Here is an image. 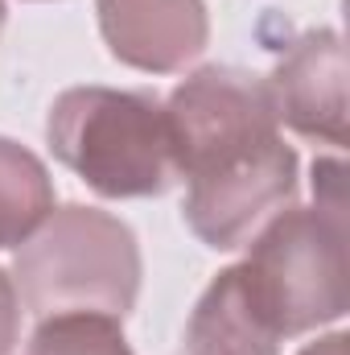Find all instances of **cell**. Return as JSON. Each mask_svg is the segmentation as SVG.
I'll list each match as a JSON object with an SVG mask.
<instances>
[{
    "label": "cell",
    "mask_w": 350,
    "mask_h": 355,
    "mask_svg": "<svg viewBox=\"0 0 350 355\" xmlns=\"http://www.w3.org/2000/svg\"><path fill=\"white\" fill-rule=\"evenodd\" d=\"M46 141L103 198H153L177 182L165 99L153 91L66 87L50 103Z\"/></svg>",
    "instance_id": "obj_1"
},
{
    "label": "cell",
    "mask_w": 350,
    "mask_h": 355,
    "mask_svg": "<svg viewBox=\"0 0 350 355\" xmlns=\"http://www.w3.org/2000/svg\"><path fill=\"white\" fill-rule=\"evenodd\" d=\"M140 240L136 232L99 207H58L50 219L17 244L12 285L21 302L46 318L62 310H95L124 318L140 293Z\"/></svg>",
    "instance_id": "obj_2"
},
{
    "label": "cell",
    "mask_w": 350,
    "mask_h": 355,
    "mask_svg": "<svg viewBox=\"0 0 350 355\" xmlns=\"http://www.w3.org/2000/svg\"><path fill=\"white\" fill-rule=\"evenodd\" d=\"M243 277L280 339L330 327L347 314V198L284 207L248 240Z\"/></svg>",
    "instance_id": "obj_3"
},
{
    "label": "cell",
    "mask_w": 350,
    "mask_h": 355,
    "mask_svg": "<svg viewBox=\"0 0 350 355\" xmlns=\"http://www.w3.org/2000/svg\"><path fill=\"white\" fill-rule=\"evenodd\" d=\"M297 166V149L280 132L210 149L177 174L185 178V227L214 252L243 248L276 211L293 207Z\"/></svg>",
    "instance_id": "obj_4"
},
{
    "label": "cell",
    "mask_w": 350,
    "mask_h": 355,
    "mask_svg": "<svg viewBox=\"0 0 350 355\" xmlns=\"http://www.w3.org/2000/svg\"><path fill=\"white\" fill-rule=\"evenodd\" d=\"M268 91L276 120L293 132L334 145H347V42L338 29H309L280 50L272 67Z\"/></svg>",
    "instance_id": "obj_5"
},
{
    "label": "cell",
    "mask_w": 350,
    "mask_h": 355,
    "mask_svg": "<svg viewBox=\"0 0 350 355\" xmlns=\"http://www.w3.org/2000/svg\"><path fill=\"white\" fill-rule=\"evenodd\" d=\"M95 17L111 58L145 75L185 71L210 42L206 0H95Z\"/></svg>",
    "instance_id": "obj_6"
},
{
    "label": "cell",
    "mask_w": 350,
    "mask_h": 355,
    "mask_svg": "<svg viewBox=\"0 0 350 355\" xmlns=\"http://www.w3.org/2000/svg\"><path fill=\"white\" fill-rule=\"evenodd\" d=\"M280 343L239 265L214 272L185 322V355H280Z\"/></svg>",
    "instance_id": "obj_7"
},
{
    "label": "cell",
    "mask_w": 350,
    "mask_h": 355,
    "mask_svg": "<svg viewBox=\"0 0 350 355\" xmlns=\"http://www.w3.org/2000/svg\"><path fill=\"white\" fill-rule=\"evenodd\" d=\"M54 211V178L46 162L17 145L12 137H0V248L25 244Z\"/></svg>",
    "instance_id": "obj_8"
},
{
    "label": "cell",
    "mask_w": 350,
    "mask_h": 355,
    "mask_svg": "<svg viewBox=\"0 0 350 355\" xmlns=\"http://www.w3.org/2000/svg\"><path fill=\"white\" fill-rule=\"evenodd\" d=\"M120 322L124 318L95 314V310L46 314L37 322L25 355H132Z\"/></svg>",
    "instance_id": "obj_9"
},
{
    "label": "cell",
    "mask_w": 350,
    "mask_h": 355,
    "mask_svg": "<svg viewBox=\"0 0 350 355\" xmlns=\"http://www.w3.org/2000/svg\"><path fill=\"white\" fill-rule=\"evenodd\" d=\"M21 339V293L12 277L0 268V355H8Z\"/></svg>",
    "instance_id": "obj_10"
},
{
    "label": "cell",
    "mask_w": 350,
    "mask_h": 355,
    "mask_svg": "<svg viewBox=\"0 0 350 355\" xmlns=\"http://www.w3.org/2000/svg\"><path fill=\"white\" fill-rule=\"evenodd\" d=\"M347 352H350V335H347V331H334V335H326V339H317V343L301 347L297 355H347Z\"/></svg>",
    "instance_id": "obj_11"
},
{
    "label": "cell",
    "mask_w": 350,
    "mask_h": 355,
    "mask_svg": "<svg viewBox=\"0 0 350 355\" xmlns=\"http://www.w3.org/2000/svg\"><path fill=\"white\" fill-rule=\"evenodd\" d=\"M4 17H8V8H4V0H0V33H4Z\"/></svg>",
    "instance_id": "obj_12"
}]
</instances>
